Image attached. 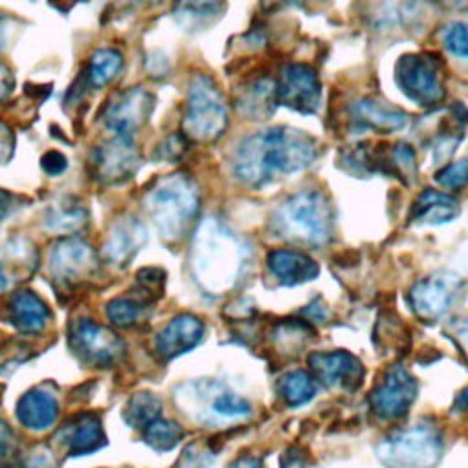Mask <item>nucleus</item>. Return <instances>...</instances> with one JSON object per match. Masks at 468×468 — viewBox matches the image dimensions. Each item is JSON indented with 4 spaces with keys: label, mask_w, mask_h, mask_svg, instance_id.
<instances>
[{
    "label": "nucleus",
    "mask_w": 468,
    "mask_h": 468,
    "mask_svg": "<svg viewBox=\"0 0 468 468\" xmlns=\"http://www.w3.org/2000/svg\"><path fill=\"white\" fill-rule=\"evenodd\" d=\"M316 157L318 143L313 135L291 126H272L238 143L230 155V170L239 183L258 188L307 168Z\"/></svg>",
    "instance_id": "1"
},
{
    "label": "nucleus",
    "mask_w": 468,
    "mask_h": 468,
    "mask_svg": "<svg viewBox=\"0 0 468 468\" xmlns=\"http://www.w3.org/2000/svg\"><path fill=\"white\" fill-rule=\"evenodd\" d=\"M247 250L221 221L207 218L196 230L192 245V267L199 285L221 294L229 291L243 272Z\"/></svg>",
    "instance_id": "2"
},
{
    "label": "nucleus",
    "mask_w": 468,
    "mask_h": 468,
    "mask_svg": "<svg viewBox=\"0 0 468 468\" xmlns=\"http://www.w3.org/2000/svg\"><path fill=\"white\" fill-rule=\"evenodd\" d=\"M271 230L289 241L313 247L325 245L335 230L333 205L318 190L294 192L274 208Z\"/></svg>",
    "instance_id": "3"
},
{
    "label": "nucleus",
    "mask_w": 468,
    "mask_h": 468,
    "mask_svg": "<svg viewBox=\"0 0 468 468\" xmlns=\"http://www.w3.org/2000/svg\"><path fill=\"white\" fill-rule=\"evenodd\" d=\"M144 208L161 238L168 241L181 239L197 218V188L185 174L165 176L146 192Z\"/></svg>",
    "instance_id": "4"
},
{
    "label": "nucleus",
    "mask_w": 468,
    "mask_h": 468,
    "mask_svg": "<svg viewBox=\"0 0 468 468\" xmlns=\"http://www.w3.org/2000/svg\"><path fill=\"white\" fill-rule=\"evenodd\" d=\"M441 453V431L426 422L397 430L377 446V457L384 468H435Z\"/></svg>",
    "instance_id": "5"
},
{
    "label": "nucleus",
    "mask_w": 468,
    "mask_h": 468,
    "mask_svg": "<svg viewBox=\"0 0 468 468\" xmlns=\"http://www.w3.org/2000/svg\"><path fill=\"white\" fill-rule=\"evenodd\" d=\"M227 128V106L216 82L207 75H196L188 84L181 130L186 139L210 143Z\"/></svg>",
    "instance_id": "6"
},
{
    "label": "nucleus",
    "mask_w": 468,
    "mask_h": 468,
    "mask_svg": "<svg viewBox=\"0 0 468 468\" xmlns=\"http://www.w3.org/2000/svg\"><path fill=\"white\" fill-rule=\"evenodd\" d=\"M177 399L181 400V411L205 424L245 419L252 411L243 397L214 380H199L181 386Z\"/></svg>",
    "instance_id": "7"
},
{
    "label": "nucleus",
    "mask_w": 468,
    "mask_h": 468,
    "mask_svg": "<svg viewBox=\"0 0 468 468\" xmlns=\"http://www.w3.org/2000/svg\"><path fill=\"white\" fill-rule=\"evenodd\" d=\"M399 90L419 106H435L444 97L441 68L431 53H406L395 64Z\"/></svg>",
    "instance_id": "8"
},
{
    "label": "nucleus",
    "mask_w": 468,
    "mask_h": 468,
    "mask_svg": "<svg viewBox=\"0 0 468 468\" xmlns=\"http://www.w3.org/2000/svg\"><path fill=\"white\" fill-rule=\"evenodd\" d=\"M68 344L73 355L90 367H112L124 355V342L110 327L90 318L69 324Z\"/></svg>",
    "instance_id": "9"
},
{
    "label": "nucleus",
    "mask_w": 468,
    "mask_h": 468,
    "mask_svg": "<svg viewBox=\"0 0 468 468\" xmlns=\"http://www.w3.org/2000/svg\"><path fill=\"white\" fill-rule=\"evenodd\" d=\"M48 263L55 285L66 291L79 287L95 274L97 254L88 241L68 236L51 245Z\"/></svg>",
    "instance_id": "10"
},
{
    "label": "nucleus",
    "mask_w": 468,
    "mask_h": 468,
    "mask_svg": "<svg viewBox=\"0 0 468 468\" xmlns=\"http://www.w3.org/2000/svg\"><path fill=\"white\" fill-rule=\"evenodd\" d=\"M417 397V380L400 364L386 367L367 397L371 413L380 420L400 419Z\"/></svg>",
    "instance_id": "11"
},
{
    "label": "nucleus",
    "mask_w": 468,
    "mask_h": 468,
    "mask_svg": "<svg viewBox=\"0 0 468 468\" xmlns=\"http://www.w3.org/2000/svg\"><path fill=\"white\" fill-rule=\"evenodd\" d=\"M154 108V95L141 86H132L122 91H115L108 99L102 112V121L113 135L132 139L133 133L139 132L150 119Z\"/></svg>",
    "instance_id": "12"
},
{
    "label": "nucleus",
    "mask_w": 468,
    "mask_h": 468,
    "mask_svg": "<svg viewBox=\"0 0 468 468\" xmlns=\"http://www.w3.org/2000/svg\"><path fill=\"white\" fill-rule=\"evenodd\" d=\"M461 285L459 276L448 271H439L417 280L408 292V302L422 322L433 324L448 313Z\"/></svg>",
    "instance_id": "13"
},
{
    "label": "nucleus",
    "mask_w": 468,
    "mask_h": 468,
    "mask_svg": "<svg viewBox=\"0 0 468 468\" xmlns=\"http://www.w3.org/2000/svg\"><path fill=\"white\" fill-rule=\"evenodd\" d=\"M322 84L316 71L302 62H289L280 69L276 102L298 113H314L320 106Z\"/></svg>",
    "instance_id": "14"
},
{
    "label": "nucleus",
    "mask_w": 468,
    "mask_h": 468,
    "mask_svg": "<svg viewBox=\"0 0 468 468\" xmlns=\"http://www.w3.org/2000/svg\"><path fill=\"white\" fill-rule=\"evenodd\" d=\"M91 174L104 185H117L133 176L139 165V154L133 139L113 135L101 143L91 154Z\"/></svg>",
    "instance_id": "15"
},
{
    "label": "nucleus",
    "mask_w": 468,
    "mask_h": 468,
    "mask_svg": "<svg viewBox=\"0 0 468 468\" xmlns=\"http://www.w3.org/2000/svg\"><path fill=\"white\" fill-rule=\"evenodd\" d=\"M307 364L313 377L327 388L353 391L362 384L364 378L362 362L344 349L314 351L307 356Z\"/></svg>",
    "instance_id": "16"
},
{
    "label": "nucleus",
    "mask_w": 468,
    "mask_h": 468,
    "mask_svg": "<svg viewBox=\"0 0 468 468\" xmlns=\"http://www.w3.org/2000/svg\"><path fill=\"white\" fill-rule=\"evenodd\" d=\"M55 442L60 444L68 455H88L106 444V435L99 415L77 413L69 417L55 433Z\"/></svg>",
    "instance_id": "17"
},
{
    "label": "nucleus",
    "mask_w": 468,
    "mask_h": 468,
    "mask_svg": "<svg viewBox=\"0 0 468 468\" xmlns=\"http://www.w3.org/2000/svg\"><path fill=\"white\" fill-rule=\"evenodd\" d=\"M38 267V250L22 236L0 245V292L29 280Z\"/></svg>",
    "instance_id": "18"
},
{
    "label": "nucleus",
    "mask_w": 468,
    "mask_h": 468,
    "mask_svg": "<svg viewBox=\"0 0 468 468\" xmlns=\"http://www.w3.org/2000/svg\"><path fill=\"white\" fill-rule=\"evenodd\" d=\"M144 243L146 230L143 223L133 216H124L110 227L101 256L113 267H126Z\"/></svg>",
    "instance_id": "19"
},
{
    "label": "nucleus",
    "mask_w": 468,
    "mask_h": 468,
    "mask_svg": "<svg viewBox=\"0 0 468 468\" xmlns=\"http://www.w3.org/2000/svg\"><path fill=\"white\" fill-rule=\"evenodd\" d=\"M205 335L201 318L190 313H181L170 318L155 335V349L165 358H176L194 349Z\"/></svg>",
    "instance_id": "20"
},
{
    "label": "nucleus",
    "mask_w": 468,
    "mask_h": 468,
    "mask_svg": "<svg viewBox=\"0 0 468 468\" xmlns=\"http://www.w3.org/2000/svg\"><path fill=\"white\" fill-rule=\"evenodd\" d=\"M269 272L285 287H294L311 282L318 276V263L302 250L272 249L267 254Z\"/></svg>",
    "instance_id": "21"
},
{
    "label": "nucleus",
    "mask_w": 468,
    "mask_h": 468,
    "mask_svg": "<svg viewBox=\"0 0 468 468\" xmlns=\"http://www.w3.org/2000/svg\"><path fill=\"white\" fill-rule=\"evenodd\" d=\"M46 302L31 291H16L7 302V320L22 335H38L49 324Z\"/></svg>",
    "instance_id": "22"
},
{
    "label": "nucleus",
    "mask_w": 468,
    "mask_h": 468,
    "mask_svg": "<svg viewBox=\"0 0 468 468\" xmlns=\"http://www.w3.org/2000/svg\"><path fill=\"white\" fill-rule=\"evenodd\" d=\"M58 400L46 388H33L26 391L16 402L18 422L31 431H44L57 422Z\"/></svg>",
    "instance_id": "23"
},
{
    "label": "nucleus",
    "mask_w": 468,
    "mask_h": 468,
    "mask_svg": "<svg viewBox=\"0 0 468 468\" xmlns=\"http://www.w3.org/2000/svg\"><path fill=\"white\" fill-rule=\"evenodd\" d=\"M349 119L360 130H375L382 133L397 132L408 124V115L388 104L371 101V99H358L349 106Z\"/></svg>",
    "instance_id": "24"
},
{
    "label": "nucleus",
    "mask_w": 468,
    "mask_h": 468,
    "mask_svg": "<svg viewBox=\"0 0 468 468\" xmlns=\"http://www.w3.org/2000/svg\"><path fill=\"white\" fill-rule=\"evenodd\" d=\"M459 216V203L450 194L424 188L413 201L408 219L419 225H442Z\"/></svg>",
    "instance_id": "25"
},
{
    "label": "nucleus",
    "mask_w": 468,
    "mask_h": 468,
    "mask_svg": "<svg viewBox=\"0 0 468 468\" xmlns=\"http://www.w3.org/2000/svg\"><path fill=\"white\" fill-rule=\"evenodd\" d=\"M86 221H88L86 207L71 196L58 197L46 208V214H44V227L49 232H58V234H71L82 229Z\"/></svg>",
    "instance_id": "26"
},
{
    "label": "nucleus",
    "mask_w": 468,
    "mask_h": 468,
    "mask_svg": "<svg viewBox=\"0 0 468 468\" xmlns=\"http://www.w3.org/2000/svg\"><path fill=\"white\" fill-rule=\"evenodd\" d=\"M276 102V84L269 79H256L241 88L239 97L236 99V108L239 113L250 119H265L272 113Z\"/></svg>",
    "instance_id": "27"
},
{
    "label": "nucleus",
    "mask_w": 468,
    "mask_h": 468,
    "mask_svg": "<svg viewBox=\"0 0 468 468\" xmlns=\"http://www.w3.org/2000/svg\"><path fill=\"white\" fill-rule=\"evenodd\" d=\"M121 66H122V55L119 51L110 49V48L93 51L84 68L82 86L91 88V90H99V88L106 86L108 82H112L117 77Z\"/></svg>",
    "instance_id": "28"
},
{
    "label": "nucleus",
    "mask_w": 468,
    "mask_h": 468,
    "mask_svg": "<svg viewBox=\"0 0 468 468\" xmlns=\"http://www.w3.org/2000/svg\"><path fill=\"white\" fill-rule=\"evenodd\" d=\"M122 419L130 428L143 431L154 420L161 419V400L148 391L133 393L122 408Z\"/></svg>",
    "instance_id": "29"
},
{
    "label": "nucleus",
    "mask_w": 468,
    "mask_h": 468,
    "mask_svg": "<svg viewBox=\"0 0 468 468\" xmlns=\"http://www.w3.org/2000/svg\"><path fill=\"white\" fill-rule=\"evenodd\" d=\"M276 389H278V395L282 397V400L289 408H296V406L309 402L314 397L316 384L309 373H305L302 369H294V371H289L283 377H280Z\"/></svg>",
    "instance_id": "30"
},
{
    "label": "nucleus",
    "mask_w": 468,
    "mask_h": 468,
    "mask_svg": "<svg viewBox=\"0 0 468 468\" xmlns=\"http://www.w3.org/2000/svg\"><path fill=\"white\" fill-rule=\"evenodd\" d=\"M183 437L185 430L177 422L165 419H157L143 430V441L155 452H168L176 448Z\"/></svg>",
    "instance_id": "31"
},
{
    "label": "nucleus",
    "mask_w": 468,
    "mask_h": 468,
    "mask_svg": "<svg viewBox=\"0 0 468 468\" xmlns=\"http://www.w3.org/2000/svg\"><path fill=\"white\" fill-rule=\"evenodd\" d=\"M146 309L148 305L133 296H119L106 303V316L117 327H132L143 318Z\"/></svg>",
    "instance_id": "32"
},
{
    "label": "nucleus",
    "mask_w": 468,
    "mask_h": 468,
    "mask_svg": "<svg viewBox=\"0 0 468 468\" xmlns=\"http://www.w3.org/2000/svg\"><path fill=\"white\" fill-rule=\"evenodd\" d=\"M309 335H311L309 325L296 322V320H292V322L289 320V322H282L280 325L274 327L272 340L280 353H296L307 344Z\"/></svg>",
    "instance_id": "33"
},
{
    "label": "nucleus",
    "mask_w": 468,
    "mask_h": 468,
    "mask_svg": "<svg viewBox=\"0 0 468 468\" xmlns=\"http://www.w3.org/2000/svg\"><path fill=\"white\" fill-rule=\"evenodd\" d=\"M166 274L159 267H144L135 274V292L132 294L144 305H152L165 291Z\"/></svg>",
    "instance_id": "34"
},
{
    "label": "nucleus",
    "mask_w": 468,
    "mask_h": 468,
    "mask_svg": "<svg viewBox=\"0 0 468 468\" xmlns=\"http://www.w3.org/2000/svg\"><path fill=\"white\" fill-rule=\"evenodd\" d=\"M388 172L395 174L397 177L404 181H411L417 174V157L410 144L406 143H395L391 144L389 152L386 154Z\"/></svg>",
    "instance_id": "35"
},
{
    "label": "nucleus",
    "mask_w": 468,
    "mask_h": 468,
    "mask_svg": "<svg viewBox=\"0 0 468 468\" xmlns=\"http://www.w3.org/2000/svg\"><path fill=\"white\" fill-rule=\"evenodd\" d=\"M223 5L221 4H179L176 16L179 18L181 26H188L192 29L201 27L203 24H208L214 15L219 13Z\"/></svg>",
    "instance_id": "36"
},
{
    "label": "nucleus",
    "mask_w": 468,
    "mask_h": 468,
    "mask_svg": "<svg viewBox=\"0 0 468 468\" xmlns=\"http://www.w3.org/2000/svg\"><path fill=\"white\" fill-rule=\"evenodd\" d=\"M441 40L450 53L461 58H468V24L464 22L446 24L441 31Z\"/></svg>",
    "instance_id": "37"
},
{
    "label": "nucleus",
    "mask_w": 468,
    "mask_h": 468,
    "mask_svg": "<svg viewBox=\"0 0 468 468\" xmlns=\"http://www.w3.org/2000/svg\"><path fill=\"white\" fill-rule=\"evenodd\" d=\"M435 181L448 190H457L468 183V159L448 163L437 170Z\"/></svg>",
    "instance_id": "38"
},
{
    "label": "nucleus",
    "mask_w": 468,
    "mask_h": 468,
    "mask_svg": "<svg viewBox=\"0 0 468 468\" xmlns=\"http://www.w3.org/2000/svg\"><path fill=\"white\" fill-rule=\"evenodd\" d=\"M214 459H216V453L208 446L192 442L186 446V450L179 457L176 468H210Z\"/></svg>",
    "instance_id": "39"
},
{
    "label": "nucleus",
    "mask_w": 468,
    "mask_h": 468,
    "mask_svg": "<svg viewBox=\"0 0 468 468\" xmlns=\"http://www.w3.org/2000/svg\"><path fill=\"white\" fill-rule=\"evenodd\" d=\"M186 137L185 135H170L157 146V157L163 161H176L185 154Z\"/></svg>",
    "instance_id": "40"
},
{
    "label": "nucleus",
    "mask_w": 468,
    "mask_h": 468,
    "mask_svg": "<svg viewBox=\"0 0 468 468\" xmlns=\"http://www.w3.org/2000/svg\"><path fill=\"white\" fill-rule=\"evenodd\" d=\"M40 166L48 176H60L68 168V157L58 150H49L40 157Z\"/></svg>",
    "instance_id": "41"
},
{
    "label": "nucleus",
    "mask_w": 468,
    "mask_h": 468,
    "mask_svg": "<svg viewBox=\"0 0 468 468\" xmlns=\"http://www.w3.org/2000/svg\"><path fill=\"white\" fill-rule=\"evenodd\" d=\"M446 335L455 342V346L461 349V353L468 358V320H455L448 325Z\"/></svg>",
    "instance_id": "42"
},
{
    "label": "nucleus",
    "mask_w": 468,
    "mask_h": 468,
    "mask_svg": "<svg viewBox=\"0 0 468 468\" xmlns=\"http://www.w3.org/2000/svg\"><path fill=\"white\" fill-rule=\"evenodd\" d=\"M15 150V133L13 130L0 121V163H7Z\"/></svg>",
    "instance_id": "43"
},
{
    "label": "nucleus",
    "mask_w": 468,
    "mask_h": 468,
    "mask_svg": "<svg viewBox=\"0 0 468 468\" xmlns=\"http://www.w3.org/2000/svg\"><path fill=\"white\" fill-rule=\"evenodd\" d=\"M16 446V439L13 430L0 419V461L7 459Z\"/></svg>",
    "instance_id": "44"
},
{
    "label": "nucleus",
    "mask_w": 468,
    "mask_h": 468,
    "mask_svg": "<svg viewBox=\"0 0 468 468\" xmlns=\"http://www.w3.org/2000/svg\"><path fill=\"white\" fill-rule=\"evenodd\" d=\"M15 88V77H13V71L4 64L0 62V101H4Z\"/></svg>",
    "instance_id": "45"
},
{
    "label": "nucleus",
    "mask_w": 468,
    "mask_h": 468,
    "mask_svg": "<svg viewBox=\"0 0 468 468\" xmlns=\"http://www.w3.org/2000/svg\"><path fill=\"white\" fill-rule=\"evenodd\" d=\"M229 468H263V463L254 455H243V457H238Z\"/></svg>",
    "instance_id": "46"
},
{
    "label": "nucleus",
    "mask_w": 468,
    "mask_h": 468,
    "mask_svg": "<svg viewBox=\"0 0 468 468\" xmlns=\"http://www.w3.org/2000/svg\"><path fill=\"white\" fill-rule=\"evenodd\" d=\"M283 468H305V459L302 453L296 452H289L283 457Z\"/></svg>",
    "instance_id": "47"
},
{
    "label": "nucleus",
    "mask_w": 468,
    "mask_h": 468,
    "mask_svg": "<svg viewBox=\"0 0 468 468\" xmlns=\"http://www.w3.org/2000/svg\"><path fill=\"white\" fill-rule=\"evenodd\" d=\"M468 410V386L457 393L453 404H452V411L455 413H461V411H466Z\"/></svg>",
    "instance_id": "48"
},
{
    "label": "nucleus",
    "mask_w": 468,
    "mask_h": 468,
    "mask_svg": "<svg viewBox=\"0 0 468 468\" xmlns=\"http://www.w3.org/2000/svg\"><path fill=\"white\" fill-rule=\"evenodd\" d=\"M11 207H13V196L0 188V221L9 214Z\"/></svg>",
    "instance_id": "49"
},
{
    "label": "nucleus",
    "mask_w": 468,
    "mask_h": 468,
    "mask_svg": "<svg viewBox=\"0 0 468 468\" xmlns=\"http://www.w3.org/2000/svg\"><path fill=\"white\" fill-rule=\"evenodd\" d=\"M7 40V18L0 16V48H4Z\"/></svg>",
    "instance_id": "50"
}]
</instances>
